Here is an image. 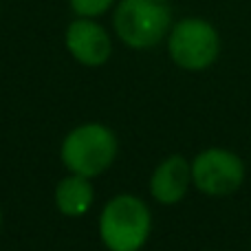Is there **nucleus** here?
Instances as JSON below:
<instances>
[{
    "instance_id": "7ed1b4c3",
    "label": "nucleus",
    "mask_w": 251,
    "mask_h": 251,
    "mask_svg": "<svg viewBox=\"0 0 251 251\" xmlns=\"http://www.w3.org/2000/svg\"><path fill=\"white\" fill-rule=\"evenodd\" d=\"M97 229L108 251H139L152 231L150 207L134 194H117L104 205Z\"/></svg>"
},
{
    "instance_id": "20e7f679",
    "label": "nucleus",
    "mask_w": 251,
    "mask_h": 251,
    "mask_svg": "<svg viewBox=\"0 0 251 251\" xmlns=\"http://www.w3.org/2000/svg\"><path fill=\"white\" fill-rule=\"evenodd\" d=\"M170 60L183 71H205L221 55V38L212 22L203 18H183L168 33Z\"/></svg>"
},
{
    "instance_id": "39448f33",
    "label": "nucleus",
    "mask_w": 251,
    "mask_h": 251,
    "mask_svg": "<svg viewBox=\"0 0 251 251\" xmlns=\"http://www.w3.org/2000/svg\"><path fill=\"white\" fill-rule=\"evenodd\" d=\"M245 161L227 148H205L192 161V185L205 196H229L245 183Z\"/></svg>"
},
{
    "instance_id": "1a4fd4ad",
    "label": "nucleus",
    "mask_w": 251,
    "mask_h": 251,
    "mask_svg": "<svg viewBox=\"0 0 251 251\" xmlns=\"http://www.w3.org/2000/svg\"><path fill=\"white\" fill-rule=\"evenodd\" d=\"M117 4V0H69L75 18H100Z\"/></svg>"
},
{
    "instance_id": "f257e3e1",
    "label": "nucleus",
    "mask_w": 251,
    "mask_h": 251,
    "mask_svg": "<svg viewBox=\"0 0 251 251\" xmlns=\"http://www.w3.org/2000/svg\"><path fill=\"white\" fill-rule=\"evenodd\" d=\"M113 29L128 49H154L172 29V7L168 0H119L113 11Z\"/></svg>"
},
{
    "instance_id": "9d476101",
    "label": "nucleus",
    "mask_w": 251,
    "mask_h": 251,
    "mask_svg": "<svg viewBox=\"0 0 251 251\" xmlns=\"http://www.w3.org/2000/svg\"><path fill=\"white\" fill-rule=\"evenodd\" d=\"M0 227H2V212H0Z\"/></svg>"
},
{
    "instance_id": "0eeeda50",
    "label": "nucleus",
    "mask_w": 251,
    "mask_h": 251,
    "mask_svg": "<svg viewBox=\"0 0 251 251\" xmlns=\"http://www.w3.org/2000/svg\"><path fill=\"white\" fill-rule=\"evenodd\" d=\"M192 187V163L181 154L163 159L150 176V196L161 205H176Z\"/></svg>"
},
{
    "instance_id": "6e6552de",
    "label": "nucleus",
    "mask_w": 251,
    "mask_h": 251,
    "mask_svg": "<svg viewBox=\"0 0 251 251\" xmlns=\"http://www.w3.org/2000/svg\"><path fill=\"white\" fill-rule=\"evenodd\" d=\"M93 201H95V190L91 178L86 176L69 172V176H64L55 185V207L66 218H79L88 214Z\"/></svg>"
},
{
    "instance_id": "423d86ee",
    "label": "nucleus",
    "mask_w": 251,
    "mask_h": 251,
    "mask_svg": "<svg viewBox=\"0 0 251 251\" xmlns=\"http://www.w3.org/2000/svg\"><path fill=\"white\" fill-rule=\"evenodd\" d=\"M64 47L77 64L100 69L113 55V40L95 18H73L64 31Z\"/></svg>"
},
{
    "instance_id": "f03ea898",
    "label": "nucleus",
    "mask_w": 251,
    "mask_h": 251,
    "mask_svg": "<svg viewBox=\"0 0 251 251\" xmlns=\"http://www.w3.org/2000/svg\"><path fill=\"white\" fill-rule=\"evenodd\" d=\"M119 152L117 134L100 122L82 124L64 137L60 146L62 165L71 174L95 178L115 163Z\"/></svg>"
}]
</instances>
